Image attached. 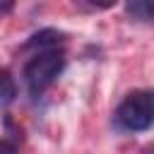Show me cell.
I'll use <instances>...</instances> for the list:
<instances>
[{"label": "cell", "instance_id": "cell-1", "mask_svg": "<svg viewBox=\"0 0 154 154\" xmlns=\"http://www.w3.org/2000/svg\"><path fill=\"white\" fill-rule=\"evenodd\" d=\"M63 67H65V53H63V51L53 48V51H41V53H36V55L26 63V67H24V82H26L29 91H31L34 96L43 94V91L58 79V75L63 72Z\"/></svg>", "mask_w": 154, "mask_h": 154}, {"label": "cell", "instance_id": "cell-2", "mask_svg": "<svg viewBox=\"0 0 154 154\" xmlns=\"http://www.w3.org/2000/svg\"><path fill=\"white\" fill-rule=\"evenodd\" d=\"M116 120L120 128L132 130V132L152 128V123H154V89L128 94L116 111Z\"/></svg>", "mask_w": 154, "mask_h": 154}, {"label": "cell", "instance_id": "cell-3", "mask_svg": "<svg viewBox=\"0 0 154 154\" xmlns=\"http://www.w3.org/2000/svg\"><path fill=\"white\" fill-rule=\"evenodd\" d=\"M63 41V34L58 31V29H41V31H36L26 43H24V48H41V51H53L58 43Z\"/></svg>", "mask_w": 154, "mask_h": 154}, {"label": "cell", "instance_id": "cell-4", "mask_svg": "<svg viewBox=\"0 0 154 154\" xmlns=\"http://www.w3.org/2000/svg\"><path fill=\"white\" fill-rule=\"evenodd\" d=\"M125 12H128L132 19H137V22H147V24L154 22V2H149V0L128 2V5H125Z\"/></svg>", "mask_w": 154, "mask_h": 154}, {"label": "cell", "instance_id": "cell-5", "mask_svg": "<svg viewBox=\"0 0 154 154\" xmlns=\"http://www.w3.org/2000/svg\"><path fill=\"white\" fill-rule=\"evenodd\" d=\"M17 96V84L7 70H0V103H12Z\"/></svg>", "mask_w": 154, "mask_h": 154}, {"label": "cell", "instance_id": "cell-6", "mask_svg": "<svg viewBox=\"0 0 154 154\" xmlns=\"http://www.w3.org/2000/svg\"><path fill=\"white\" fill-rule=\"evenodd\" d=\"M0 154H17V149L10 142H0Z\"/></svg>", "mask_w": 154, "mask_h": 154}]
</instances>
